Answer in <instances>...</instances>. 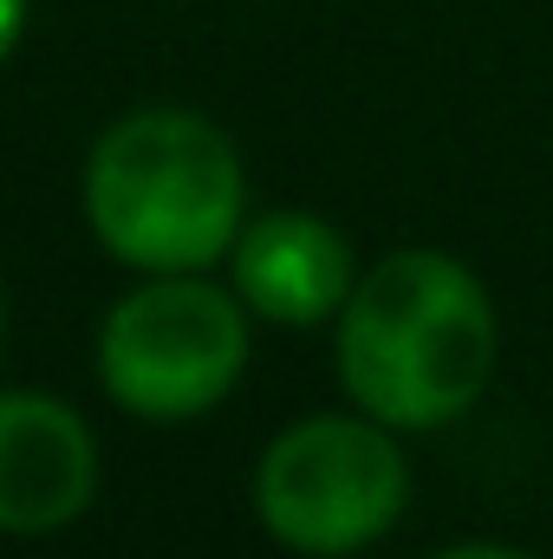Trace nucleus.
<instances>
[{"mask_svg": "<svg viewBox=\"0 0 553 559\" xmlns=\"http://www.w3.org/2000/svg\"><path fill=\"white\" fill-rule=\"evenodd\" d=\"M98 481L92 429L52 397H0V534L66 527Z\"/></svg>", "mask_w": 553, "mask_h": 559, "instance_id": "nucleus-5", "label": "nucleus"}, {"mask_svg": "<svg viewBox=\"0 0 553 559\" xmlns=\"http://www.w3.org/2000/svg\"><path fill=\"white\" fill-rule=\"evenodd\" d=\"M339 371L378 423L462 417L495 371V306L449 254H391L345 299Z\"/></svg>", "mask_w": 553, "mask_h": 559, "instance_id": "nucleus-1", "label": "nucleus"}, {"mask_svg": "<svg viewBox=\"0 0 553 559\" xmlns=\"http://www.w3.org/2000/svg\"><path fill=\"white\" fill-rule=\"evenodd\" d=\"M235 286L274 325H319L352 299V254L319 215H268L235 241Z\"/></svg>", "mask_w": 553, "mask_h": 559, "instance_id": "nucleus-6", "label": "nucleus"}, {"mask_svg": "<svg viewBox=\"0 0 553 559\" xmlns=\"http://www.w3.org/2000/svg\"><path fill=\"white\" fill-rule=\"evenodd\" d=\"M20 13H26V0H0V59H7L13 39H20Z\"/></svg>", "mask_w": 553, "mask_h": 559, "instance_id": "nucleus-7", "label": "nucleus"}, {"mask_svg": "<svg viewBox=\"0 0 553 559\" xmlns=\"http://www.w3.org/2000/svg\"><path fill=\"white\" fill-rule=\"evenodd\" d=\"M105 384L138 417H196L228 397L248 365V325L202 280H150L105 319Z\"/></svg>", "mask_w": 553, "mask_h": 559, "instance_id": "nucleus-3", "label": "nucleus"}, {"mask_svg": "<svg viewBox=\"0 0 553 559\" xmlns=\"http://www.w3.org/2000/svg\"><path fill=\"white\" fill-rule=\"evenodd\" d=\"M85 209L118 261L150 274H196L235 248L242 156L196 111H138L92 150Z\"/></svg>", "mask_w": 553, "mask_h": 559, "instance_id": "nucleus-2", "label": "nucleus"}, {"mask_svg": "<svg viewBox=\"0 0 553 559\" xmlns=\"http://www.w3.org/2000/svg\"><path fill=\"white\" fill-rule=\"evenodd\" d=\"M443 559H528V554H508V547H456V554Z\"/></svg>", "mask_w": 553, "mask_h": 559, "instance_id": "nucleus-8", "label": "nucleus"}, {"mask_svg": "<svg viewBox=\"0 0 553 559\" xmlns=\"http://www.w3.org/2000/svg\"><path fill=\"white\" fill-rule=\"evenodd\" d=\"M255 495L293 554H358L404 508V455L372 423L313 417L268 449Z\"/></svg>", "mask_w": 553, "mask_h": 559, "instance_id": "nucleus-4", "label": "nucleus"}, {"mask_svg": "<svg viewBox=\"0 0 553 559\" xmlns=\"http://www.w3.org/2000/svg\"><path fill=\"white\" fill-rule=\"evenodd\" d=\"M0 325H7V306H0Z\"/></svg>", "mask_w": 553, "mask_h": 559, "instance_id": "nucleus-9", "label": "nucleus"}]
</instances>
